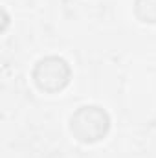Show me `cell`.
<instances>
[{"instance_id":"obj_2","label":"cell","mask_w":156,"mask_h":158,"mask_svg":"<svg viewBox=\"0 0 156 158\" xmlns=\"http://www.w3.org/2000/svg\"><path fill=\"white\" fill-rule=\"evenodd\" d=\"M70 70L66 66V63L63 59L57 57H50L40 61L37 70H35V81L42 90H61L66 83H68Z\"/></svg>"},{"instance_id":"obj_3","label":"cell","mask_w":156,"mask_h":158,"mask_svg":"<svg viewBox=\"0 0 156 158\" xmlns=\"http://www.w3.org/2000/svg\"><path fill=\"white\" fill-rule=\"evenodd\" d=\"M140 2L149 4V7H136V15L145 9V13L140 15V19L143 22H156V0H140Z\"/></svg>"},{"instance_id":"obj_1","label":"cell","mask_w":156,"mask_h":158,"mask_svg":"<svg viewBox=\"0 0 156 158\" xmlns=\"http://www.w3.org/2000/svg\"><path fill=\"white\" fill-rule=\"evenodd\" d=\"M109 129V118L97 107H83L72 118V131L83 142H96L105 136Z\"/></svg>"}]
</instances>
